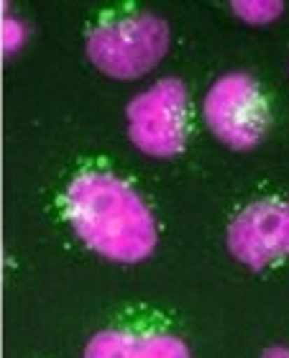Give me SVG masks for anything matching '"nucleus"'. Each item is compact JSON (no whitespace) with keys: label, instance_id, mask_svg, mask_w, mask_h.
I'll return each instance as SVG.
<instances>
[{"label":"nucleus","instance_id":"nucleus-5","mask_svg":"<svg viewBox=\"0 0 289 358\" xmlns=\"http://www.w3.org/2000/svg\"><path fill=\"white\" fill-rule=\"evenodd\" d=\"M228 248L253 271L289 256V202L259 200L246 205L228 228Z\"/></svg>","mask_w":289,"mask_h":358},{"label":"nucleus","instance_id":"nucleus-6","mask_svg":"<svg viewBox=\"0 0 289 358\" xmlns=\"http://www.w3.org/2000/svg\"><path fill=\"white\" fill-rule=\"evenodd\" d=\"M85 358H190V348L182 338L169 333L111 328L90 341Z\"/></svg>","mask_w":289,"mask_h":358},{"label":"nucleus","instance_id":"nucleus-4","mask_svg":"<svg viewBox=\"0 0 289 358\" xmlns=\"http://www.w3.org/2000/svg\"><path fill=\"white\" fill-rule=\"evenodd\" d=\"M205 123L228 149H256L269 131V103L259 80L248 72L223 75L202 103Z\"/></svg>","mask_w":289,"mask_h":358},{"label":"nucleus","instance_id":"nucleus-3","mask_svg":"<svg viewBox=\"0 0 289 358\" xmlns=\"http://www.w3.org/2000/svg\"><path fill=\"white\" fill-rule=\"evenodd\" d=\"M128 136L139 151L156 159L182 154L190 134V92L177 77L159 80L126 108Z\"/></svg>","mask_w":289,"mask_h":358},{"label":"nucleus","instance_id":"nucleus-1","mask_svg":"<svg viewBox=\"0 0 289 358\" xmlns=\"http://www.w3.org/2000/svg\"><path fill=\"white\" fill-rule=\"evenodd\" d=\"M64 213L95 254L139 264L156 248V220L141 194L108 172H82L69 182Z\"/></svg>","mask_w":289,"mask_h":358},{"label":"nucleus","instance_id":"nucleus-9","mask_svg":"<svg viewBox=\"0 0 289 358\" xmlns=\"http://www.w3.org/2000/svg\"><path fill=\"white\" fill-rule=\"evenodd\" d=\"M261 358H289V348H284V345H274V348L264 351V356Z\"/></svg>","mask_w":289,"mask_h":358},{"label":"nucleus","instance_id":"nucleus-2","mask_svg":"<svg viewBox=\"0 0 289 358\" xmlns=\"http://www.w3.org/2000/svg\"><path fill=\"white\" fill-rule=\"evenodd\" d=\"M87 57L113 80H139L169 52V26L154 13L113 15L97 23L87 36Z\"/></svg>","mask_w":289,"mask_h":358},{"label":"nucleus","instance_id":"nucleus-7","mask_svg":"<svg viewBox=\"0 0 289 358\" xmlns=\"http://www.w3.org/2000/svg\"><path fill=\"white\" fill-rule=\"evenodd\" d=\"M230 6H233L238 18H244L246 23H253V26L272 23L284 10L282 0H236Z\"/></svg>","mask_w":289,"mask_h":358},{"label":"nucleus","instance_id":"nucleus-8","mask_svg":"<svg viewBox=\"0 0 289 358\" xmlns=\"http://www.w3.org/2000/svg\"><path fill=\"white\" fill-rule=\"evenodd\" d=\"M0 38H3V49H6V54H15L23 46V38H26L23 23L15 21L13 15H6V18H3V31H0Z\"/></svg>","mask_w":289,"mask_h":358}]
</instances>
